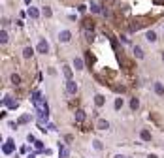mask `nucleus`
Instances as JSON below:
<instances>
[{
    "label": "nucleus",
    "instance_id": "1",
    "mask_svg": "<svg viewBox=\"0 0 164 158\" xmlns=\"http://www.w3.org/2000/svg\"><path fill=\"white\" fill-rule=\"evenodd\" d=\"M66 92L68 94H75V92H78V85H75L74 79H66Z\"/></svg>",
    "mask_w": 164,
    "mask_h": 158
},
{
    "label": "nucleus",
    "instance_id": "2",
    "mask_svg": "<svg viewBox=\"0 0 164 158\" xmlns=\"http://www.w3.org/2000/svg\"><path fill=\"white\" fill-rule=\"evenodd\" d=\"M2 151H4V154H12L13 151H15V143L9 139V141H6L4 143V147H2Z\"/></svg>",
    "mask_w": 164,
    "mask_h": 158
},
{
    "label": "nucleus",
    "instance_id": "3",
    "mask_svg": "<svg viewBox=\"0 0 164 158\" xmlns=\"http://www.w3.org/2000/svg\"><path fill=\"white\" fill-rule=\"evenodd\" d=\"M38 53H42V55L49 53V43H47L46 40H40V41H38Z\"/></svg>",
    "mask_w": 164,
    "mask_h": 158
},
{
    "label": "nucleus",
    "instance_id": "4",
    "mask_svg": "<svg viewBox=\"0 0 164 158\" xmlns=\"http://www.w3.org/2000/svg\"><path fill=\"white\" fill-rule=\"evenodd\" d=\"M59 40H60L62 43H68V41L72 40V32H70V30H62V32L59 34Z\"/></svg>",
    "mask_w": 164,
    "mask_h": 158
},
{
    "label": "nucleus",
    "instance_id": "5",
    "mask_svg": "<svg viewBox=\"0 0 164 158\" xmlns=\"http://www.w3.org/2000/svg\"><path fill=\"white\" fill-rule=\"evenodd\" d=\"M4 106L12 107V109H17V106H19V104H17V102H13V100L9 98V96H6V98H4Z\"/></svg>",
    "mask_w": 164,
    "mask_h": 158
},
{
    "label": "nucleus",
    "instance_id": "6",
    "mask_svg": "<svg viewBox=\"0 0 164 158\" xmlns=\"http://www.w3.org/2000/svg\"><path fill=\"white\" fill-rule=\"evenodd\" d=\"M94 104H96V107H102V106L106 104V98H104L102 94H96V96H94Z\"/></svg>",
    "mask_w": 164,
    "mask_h": 158
},
{
    "label": "nucleus",
    "instance_id": "7",
    "mask_svg": "<svg viewBox=\"0 0 164 158\" xmlns=\"http://www.w3.org/2000/svg\"><path fill=\"white\" fill-rule=\"evenodd\" d=\"M153 88H155V92H157L159 96H164V85H162V83L157 81L155 85H153Z\"/></svg>",
    "mask_w": 164,
    "mask_h": 158
},
{
    "label": "nucleus",
    "instance_id": "8",
    "mask_svg": "<svg viewBox=\"0 0 164 158\" xmlns=\"http://www.w3.org/2000/svg\"><path fill=\"white\" fill-rule=\"evenodd\" d=\"M62 74H64V77H66V79H72V68L68 64H62Z\"/></svg>",
    "mask_w": 164,
    "mask_h": 158
},
{
    "label": "nucleus",
    "instance_id": "9",
    "mask_svg": "<svg viewBox=\"0 0 164 158\" xmlns=\"http://www.w3.org/2000/svg\"><path fill=\"white\" fill-rule=\"evenodd\" d=\"M83 28H85V30H93V28H94V21H93V19H85V21H83Z\"/></svg>",
    "mask_w": 164,
    "mask_h": 158
},
{
    "label": "nucleus",
    "instance_id": "10",
    "mask_svg": "<svg viewBox=\"0 0 164 158\" xmlns=\"http://www.w3.org/2000/svg\"><path fill=\"white\" fill-rule=\"evenodd\" d=\"M96 126H98V130H108V128H109V122L104 120V119H100V120L96 122Z\"/></svg>",
    "mask_w": 164,
    "mask_h": 158
},
{
    "label": "nucleus",
    "instance_id": "11",
    "mask_svg": "<svg viewBox=\"0 0 164 158\" xmlns=\"http://www.w3.org/2000/svg\"><path fill=\"white\" fill-rule=\"evenodd\" d=\"M140 138L144 139V141H151V132L149 130H141L140 132Z\"/></svg>",
    "mask_w": 164,
    "mask_h": 158
},
{
    "label": "nucleus",
    "instance_id": "12",
    "mask_svg": "<svg viewBox=\"0 0 164 158\" xmlns=\"http://www.w3.org/2000/svg\"><path fill=\"white\" fill-rule=\"evenodd\" d=\"M75 120H78V122H83V120H85V111H83V109H78V111H75Z\"/></svg>",
    "mask_w": 164,
    "mask_h": 158
},
{
    "label": "nucleus",
    "instance_id": "13",
    "mask_svg": "<svg viewBox=\"0 0 164 158\" xmlns=\"http://www.w3.org/2000/svg\"><path fill=\"white\" fill-rule=\"evenodd\" d=\"M28 15H30L32 19H38V17H40V11H38V8H28Z\"/></svg>",
    "mask_w": 164,
    "mask_h": 158
},
{
    "label": "nucleus",
    "instance_id": "14",
    "mask_svg": "<svg viewBox=\"0 0 164 158\" xmlns=\"http://www.w3.org/2000/svg\"><path fill=\"white\" fill-rule=\"evenodd\" d=\"M32 55H34V49H32V47H25L23 49V56H25V59H30Z\"/></svg>",
    "mask_w": 164,
    "mask_h": 158
},
{
    "label": "nucleus",
    "instance_id": "15",
    "mask_svg": "<svg viewBox=\"0 0 164 158\" xmlns=\"http://www.w3.org/2000/svg\"><path fill=\"white\" fill-rule=\"evenodd\" d=\"M145 38H147V41H151V43H153V41H157V34H155V32H153V30H149Z\"/></svg>",
    "mask_w": 164,
    "mask_h": 158
},
{
    "label": "nucleus",
    "instance_id": "16",
    "mask_svg": "<svg viewBox=\"0 0 164 158\" xmlns=\"http://www.w3.org/2000/svg\"><path fill=\"white\" fill-rule=\"evenodd\" d=\"M134 55L138 56V59H144V49H141L140 45H136V47H134Z\"/></svg>",
    "mask_w": 164,
    "mask_h": 158
},
{
    "label": "nucleus",
    "instance_id": "17",
    "mask_svg": "<svg viewBox=\"0 0 164 158\" xmlns=\"http://www.w3.org/2000/svg\"><path fill=\"white\" fill-rule=\"evenodd\" d=\"M30 100H32V104H36L38 100H42V94L38 92V90H34V92H32V96H30Z\"/></svg>",
    "mask_w": 164,
    "mask_h": 158
},
{
    "label": "nucleus",
    "instance_id": "18",
    "mask_svg": "<svg viewBox=\"0 0 164 158\" xmlns=\"http://www.w3.org/2000/svg\"><path fill=\"white\" fill-rule=\"evenodd\" d=\"M17 122H19V124H27V122H30V115H21Z\"/></svg>",
    "mask_w": 164,
    "mask_h": 158
},
{
    "label": "nucleus",
    "instance_id": "19",
    "mask_svg": "<svg viewBox=\"0 0 164 158\" xmlns=\"http://www.w3.org/2000/svg\"><path fill=\"white\" fill-rule=\"evenodd\" d=\"M74 66H75V70H83V60L81 59H74Z\"/></svg>",
    "mask_w": 164,
    "mask_h": 158
},
{
    "label": "nucleus",
    "instance_id": "20",
    "mask_svg": "<svg viewBox=\"0 0 164 158\" xmlns=\"http://www.w3.org/2000/svg\"><path fill=\"white\" fill-rule=\"evenodd\" d=\"M138 107H140V100L132 98V100H130V109H138Z\"/></svg>",
    "mask_w": 164,
    "mask_h": 158
},
{
    "label": "nucleus",
    "instance_id": "21",
    "mask_svg": "<svg viewBox=\"0 0 164 158\" xmlns=\"http://www.w3.org/2000/svg\"><path fill=\"white\" fill-rule=\"evenodd\" d=\"M59 153H60V156H62V158H68V156H70V151L66 149V147H60Z\"/></svg>",
    "mask_w": 164,
    "mask_h": 158
},
{
    "label": "nucleus",
    "instance_id": "22",
    "mask_svg": "<svg viewBox=\"0 0 164 158\" xmlns=\"http://www.w3.org/2000/svg\"><path fill=\"white\" fill-rule=\"evenodd\" d=\"M91 11H94V13H102V8L96 6L94 2H91Z\"/></svg>",
    "mask_w": 164,
    "mask_h": 158
},
{
    "label": "nucleus",
    "instance_id": "23",
    "mask_svg": "<svg viewBox=\"0 0 164 158\" xmlns=\"http://www.w3.org/2000/svg\"><path fill=\"white\" fill-rule=\"evenodd\" d=\"M6 41H8V32L2 30V32H0V43H6Z\"/></svg>",
    "mask_w": 164,
    "mask_h": 158
},
{
    "label": "nucleus",
    "instance_id": "24",
    "mask_svg": "<svg viewBox=\"0 0 164 158\" xmlns=\"http://www.w3.org/2000/svg\"><path fill=\"white\" fill-rule=\"evenodd\" d=\"M85 40H89V41H93V40H94L93 30H85Z\"/></svg>",
    "mask_w": 164,
    "mask_h": 158
},
{
    "label": "nucleus",
    "instance_id": "25",
    "mask_svg": "<svg viewBox=\"0 0 164 158\" xmlns=\"http://www.w3.org/2000/svg\"><path fill=\"white\" fill-rule=\"evenodd\" d=\"M93 147H94L96 151H102V141H100V139H94V141H93Z\"/></svg>",
    "mask_w": 164,
    "mask_h": 158
},
{
    "label": "nucleus",
    "instance_id": "26",
    "mask_svg": "<svg viewBox=\"0 0 164 158\" xmlns=\"http://www.w3.org/2000/svg\"><path fill=\"white\" fill-rule=\"evenodd\" d=\"M42 13L46 15V17H51V15H53V11H51V8H47V6H46V8L42 9Z\"/></svg>",
    "mask_w": 164,
    "mask_h": 158
},
{
    "label": "nucleus",
    "instance_id": "27",
    "mask_svg": "<svg viewBox=\"0 0 164 158\" xmlns=\"http://www.w3.org/2000/svg\"><path fill=\"white\" fill-rule=\"evenodd\" d=\"M12 83H13V85H19V83H21V77H19L17 74H13V75H12Z\"/></svg>",
    "mask_w": 164,
    "mask_h": 158
},
{
    "label": "nucleus",
    "instance_id": "28",
    "mask_svg": "<svg viewBox=\"0 0 164 158\" xmlns=\"http://www.w3.org/2000/svg\"><path fill=\"white\" fill-rule=\"evenodd\" d=\"M123 107V98H115V109H121Z\"/></svg>",
    "mask_w": 164,
    "mask_h": 158
},
{
    "label": "nucleus",
    "instance_id": "29",
    "mask_svg": "<svg viewBox=\"0 0 164 158\" xmlns=\"http://www.w3.org/2000/svg\"><path fill=\"white\" fill-rule=\"evenodd\" d=\"M34 145H36L38 151H43V143H42V141H34Z\"/></svg>",
    "mask_w": 164,
    "mask_h": 158
},
{
    "label": "nucleus",
    "instance_id": "30",
    "mask_svg": "<svg viewBox=\"0 0 164 158\" xmlns=\"http://www.w3.org/2000/svg\"><path fill=\"white\" fill-rule=\"evenodd\" d=\"M140 28H141V23H136V25L130 27V30H140Z\"/></svg>",
    "mask_w": 164,
    "mask_h": 158
},
{
    "label": "nucleus",
    "instance_id": "31",
    "mask_svg": "<svg viewBox=\"0 0 164 158\" xmlns=\"http://www.w3.org/2000/svg\"><path fill=\"white\" fill-rule=\"evenodd\" d=\"M113 2H115V0H104V4H106V6H111Z\"/></svg>",
    "mask_w": 164,
    "mask_h": 158
},
{
    "label": "nucleus",
    "instance_id": "32",
    "mask_svg": "<svg viewBox=\"0 0 164 158\" xmlns=\"http://www.w3.org/2000/svg\"><path fill=\"white\" fill-rule=\"evenodd\" d=\"M147 158H159V156H157V154H149Z\"/></svg>",
    "mask_w": 164,
    "mask_h": 158
},
{
    "label": "nucleus",
    "instance_id": "33",
    "mask_svg": "<svg viewBox=\"0 0 164 158\" xmlns=\"http://www.w3.org/2000/svg\"><path fill=\"white\" fill-rule=\"evenodd\" d=\"M115 158H128V156H123V154H117Z\"/></svg>",
    "mask_w": 164,
    "mask_h": 158
},
{
    "label": "nucleus",
    "instance_id": "34",
    "mask_svg": "<svg viewBox=\"0 0 164 158\" xmlns=\"http://www.w3.org/2000/svg\"><path fill=\"white\" fill-rule=\"evenodd\" d=\"M27 158H36V156H34V154H28V156H27Z\"/></svg>",
    "mask_w": 164,
    "mask_h": 158
},
{
    "label": "nucleus",
    "instance_id": "35",
    "mask_svg": "<svg viewBox=\"0 0 164 158\" xmlns=\"http://www.w3.org/2000/svg\"><path fill=\"white\" fill-rule=\"evenodd\" d=\"M25 2H27V4H30V2H32V0H25Z\"/></svg>",
    "mask_w": 164,
    "mask_h": 158
},
{
    "label": "nucleus",
    "instance_id": "36",
    "mask_svg": "<svg viewBox=\"0 0 164 158\" xmlns=\"http://www.w3.org/2000/svg\"><path fill=\"white\" fill-rule=\"evenodd\" d=\"M162 60H164V53H162Z\"/></svg>",
    "mask_w": 164,
    "mask_h": 158
}]
</instances>
